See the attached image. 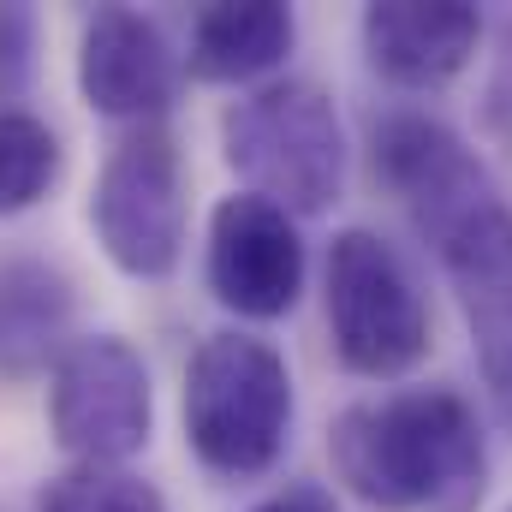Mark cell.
<instances>
[{"instance_id":"6da1fadb","label":"cell","mask_w":512,"mask_h":512,"mask_svg":"<svg viewBox=\"0 0 512 512\" xmlns=\"http://www.w3.org/2000/svg\"><path fill=\"white\" fill-rule=\"evenodd\" d=\"M376 173L441 256L483 387L512 429V203L477 149L429 114H393L376 131Z\"/></svg>"},{"instance_id":"7a4b0ae2","label":"cell","mask_w":512,"mask_h":512,"mask_svg":"<svg viewBox=\"0 0 512 512\" xmlns=\"http://www.w3.org/2000/svg\"><path fill=\"white\" fill-rule=\"evenodd\" d=\"M328 459L370 512H477L489 495L483 423L453 387H405L340 411Z\"/></svg>"},{"instance_id":"3957f363","label":"cell","mask_w":512,"mask_h":512,"mask_svg":"<svg viewBox=\"0 0 512 512\" xmlns=\"http://www.w3.org/2000/svg\"><path fill=\"white\" fill-rule=\"evenodd\" d=\"M185 447L215 477H262L286 453L292 370L256 334H209L185 364Z\"/></svg>"},{"instance_id":"277c9868","label":"cell","mask_w":512,"mask_h":512,"mask_svg":"<svg viewBox=\"0 0 512 512\" xmlns=\"http://www.w3.org/2000/svg\"><path fill=\"white\" fill-rule=\"evenodd\" d=\"M221 149H227V167L239 173V185L262 203L286 209L292 221L328 215L346 191L340 114L304 78L262 84L256 96L233 102L221 120Z\"/></svg>"},{"instance_id":"5b68a950","label":"cell","mask_w":512,"mask_h":512,"mask_svg":"<svg viewBox=\"0 0 512 512\" xmlns=\"http://www.w3.org/2000/svg\"><path fill=\"white\" fill-rule=\"evenodd\" d=\"M328 334L352 376L393 382L429 358V304L370 227H346L328 245Z\"/></svg>"},{"instance_id":"8992f818","label":"cell","mask_w":512,"mask_h":512,"mask_svg":"<svg viewBox=\"0 0 512 512\" xmlns=\"http://www.w3.org/2000/svg\"><path fill=\"white\" fill-rule=\"evenodd\" d=\"M90 233L131 280H167L185 256V161L167 126H131L90 191Z\"/></svg>"},{"instance_id":"52a82bcc","label":"cell","mask_w":512,"mask_h":512,"mask_svg":"<svg viewBox=\"0 0 512 512\" xmlns=\"http://www.w3.org/2000/svg\"><path fill=\"white\" fill-rule=\"evenodd\" d=\"M48 423L54 441L78 465H126L155 435L149 364L120 334L72 340L48 376Z\"/></svg>"},{"instance_id":"ba28073f","label":"cell","mask_w":512,"mask_h":512,"mask_svg":"<svg viewBox=\"0 0 512 512\" xmlns=\"http://www.w3.org/2000/svg\"><path fill=\"white\" fill-rule=\"evenodd\" d=\"M215 304L245 322H274L304 292V239L298 221L251 191H233L209 215V256H203Z\"/></svg>"},{"instance_id":"9c48e42d","label":"cell","mask_w":512,"mask_h":512,"mask_svg":"<svg viewBox=\"0 0 512 512\" xmlns=\"http://www.w3.org/2000/svg\"><path fill=\"white\" fill-rule=\"evenodd\" d=\"M78 90L102 120L161 126L179 96V54L167 48L155 18L131 6H102L78 42Z\"/></svg>"},{"instance_id":"30bf717a","label":"cell","mask_w":512,"mask_h":512,"mask_svg":"<svg viewBox=\"0 0 512 512\" xmlns=\"http://www.w3.org/2000/svg\"><path fill=\"white\" fill-rule=\"evenodd\" d=\"M364 54L399 90L453 84L483 42V12L459 0H376L364 6Z\"/></svg>"},{"instance_id":"8fae6325","label":"cell","mask_w":512,"mask_h":512,"mask_svg":"<svg viewBox=\"0 0 512 512\" xmlns=\"http://www.w3.org/2000/svg\"><path fill=\"white\" fill-rule=\"evenodd\" d=\"M298 42L292 6L274 0H215L197 12L185 42V72L197 84H251L268 78Z\"/></svg>"},{"instance_id":"7c38bea8","label":"cell","mask_w":512,"mask_h":512,"mask_svg":"<svg viewBox=\"0 0 512 512\" xmlns=\"http://www.w3.org/2000/svg\"><path fill=\"white\" fill-rule=\"evenodd\" d=\"M72 328V280L36 256H12L0 268V376H36L66 352Z\"/></svg>"},{"instance_id":"4fadbf2b","label":"cell","mask_w":512,"mask_h":512,"mask_svg":"<svg viewBox=\"0 0 512 512\" xmlns=\"http://www.w3.org/2000/svg\"><path fill=\"white\" fill-rule=\"evenodd\" d=\"M60 179V137L24 108L0 114V215L36 209Z\"/></svg>"},{"instance_id":"5bb4252c","label":"cell","mask_w":512,"mask_h":512,"mask_svg":"<svg viewBox=\"0 0 512 512\" xmlns=\"http://www.w3.org/2000/svg\"><path fill=\"white\" fill-rule=\"evenodd\" d=\"M36 512H167V501L126 465H72L42 483Z\"/></svg>"},{"instance_id":"9a60e30c","label":"cell","mask_w":512,"mask_h":512,"mask_svg":"<svg viewBox=\"0 0 512 512\" xmlns=\"http://www.w3.org/2000/svg\"><path fill=\"white\" fill-rule=\"evenodd\" d=\"M36 72V12L24 0H0V114L24 96Z\"/></svg>"},{"instance_id":"2e32d148","label":"cell","mask_w":512,"mask_h":512,"mask_svg":"<svg viewBox=\"0 0 512 512\" xmlns=\"http://www.w3.org/2000/svg\"><path fill=\"white\" fill-rule=\"evenodd\" d=\"M251 512H340V507H334V495H328V489H316V483H298V489H280V495L256 501Z\"/></svg>"},{"instance_id":"e0dca14e","label":"cell","mask_w":512,"mask_h":512,"mask_svg":"<svg viewBox=\"0 0 512 512\" xmlns=\"http://www.w3.org/2000/svg\"><path fill=\"white\" fill-rule=\"evenodd\" d=\"M507 512H512V507H507Z\"/></svg>"}]
</instances>
